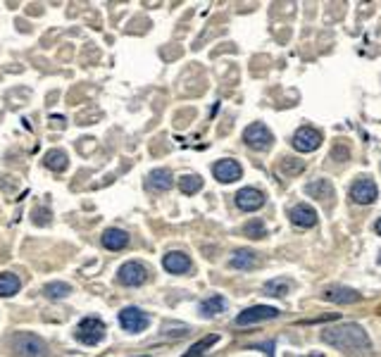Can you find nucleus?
Listing matches in <instances>:
<instances>
[{"mask_svg":"<svg viewBox=\"0 0 381 357\" xmlns=\"http://www.w3.org/2000/svg\"><path fill=\"white\" fill-rule=\"evenodd\" d=\"M148 279V267L143 262H127L119 269V284L124 286H141Z\"/></svg>","mask_w":381,"mask_h":357,"instance_id":"obj_9","label":"nucleus"},{"mask_svg":"<svg viewBox=\"0 0 381 357\" xmlns=\"http://www.w3.org/2000/svg\"><path fill=\"white\" fill-rule=\"evenodd\" d=\"M310 357H319V355H310Z\"/></svg>","mask_w":381,"mask_h":357,"instance_id":"obj_30","label":"nucleus"},{"mask_svg":"<svg viewBox=\"0 0 381 357\" xmlns=\"http://www.w3.org/2000/svg\"><path fill=\"white\" fill-rule=\"evenodd\" d=\"M48 210H36V212H34V217H36V224H46L48 222Z\"/></svg>","mask_w":381,"mask_h":357,"instance_id":"obj_28","label":"nucleus"},{"mask_svg":"<svg viewBox=\"0 0 381 357\" xmlns=\"http://www.w3.org/2000/svg\"><path fill=\"white\" fill-rule=\"evenodd\" d=\"M67 164H69V158L62 150H50V153H46V167L53 169V172H64Z\"/></svg>","mask_w":381,"mask_h":357,"instance_id":"obj_22","label":"nucleus"},{"mask_svg":"<svg viewBox=\"0 0 381 357\" xmlns=\"http://www.w3.org/2000/svg\"><path fill=\"white\" fill-rule=\"evenodd\" d=\"M288 291H291V281H286V279H274V281H267V284H265V293L274 295V298L286 295Z\"/></svg>","mask_w":381,"mask_h":357,"instance_id":"obj_25","label":"nucleus"},{"mask_svg":"<svg viewBox=\"0 0 381 357\" xmlns=\"http://www.w3.org/2000/svg\"><path fill=\"white\" fill-rule=\"evenodd\" d=\"M305 169V164L300 162V160H293V158H284L282 162V172H286L291 177V174H300Z\"/></svg>","mask_w":381,"mask_h":357,"instance_id":"obj_27","label":"nucleus"},{"mask_svg":"<svg viewBox=\"0 0 381 357\" xmlns=\"http://www.w3.org/2000/svg\"><path fill=\"white\" fill-rule=\"evenodd\" d=\"M224 310H227V300H224L222 295H210L208 300L200 303V315H205V317H214V315L224 312Z\"/></svg>","mask_w":381,"mask_h":357,"instance_id":"obj_19","label":"nucleus"},{"mask_svg":"<svg viewBox=\"0 0 381 357\" xmlns=\"http://www.w3.org/2000/svg\"><path fill=\"white\" fill-rule=\"evenodd\" d=\"M145 357H148V355H145Z\"/></svg>","mask_w":381,"mask_h":357,"instance_id":"obj_32","label":"nucleus"},{"mask_svg":"<svg viewBox=\"0 0 381 357\" xmlns=\"http://www.w3.org/2000/svg\"><path fill=\"white\" fill-rule=\"evenodd\" d=\"M305 193L312 195V198H317V200H329V198H334V186L329 184L327 179H315L305 186Z\"/></svg>","mask_w":381,"mask_h":357,"instance_id":"obj_16","label":"nucleus"},{"mask_svg":"<svg viewBox=\"0 0 381 357\" xmlns=\"http://www.w3.org/2000/svg\"><path fill=\"white\" fill-rule=\"evenodd\" d=\"M172 184H174V179L169 169H153V172L148 174V179H145L148 190H155V193H164V190L172 188Z\"/></svg>","mask_w":381,"mask_h":357,"instance_id":"obj_13","label":"nucleus"},{"mask_svg":"<svg viewBox=\"0 0 381 357\" xmlns=\"http://www.w3.org/2000/svg\"><path fill=\"white\" fill-rule=\"evenodd\" d=\"M212 174H214V179L222 181V184H234V181L241 179L243 169H241V164L236 160H219V162H214Z\"/></svg>","mask_w":381,"mask_h":357,"instance_id":"obj_11","label":"nucleus"},{"mask_svg":"<svg viewBox=\"0 0 381 357\" xmlns=\"http://www.w3.org/2000/svg\"><path fill=\"white\" fill-rule=\"evenodd\" d=\"M119 324H122V329L129 331V334H138V331H143L145 326H148V315L138 308H124L122 312H119Z\"/></svg>","mask_w":381,"mask_h":357,"instance_id":"obj_8","label":"nucleus"},{"mask_svg":"<svg viewBox=\"0 0 381 357\" xmlns=\"http://www.w3.org/2000/svg\"><path fill=\"white\" fill-rule=\"evenodd\" d=\"M236 205L243 210V212H255V210H260L265 205V193L258 188H253V186L241 188L236 193Z\"/></svg>","mask_w":381,"mask_h":357,"instance_id":"obj_10","label":"nucleus"},{"mask_svg":"<svg viewBox=\"0 0 381 357\" xmlns=\"http://www.w3.org/2000/svg\"><path fill=\"white\" fill-rule=\"evenodd\" d=\"M179 188H182L184 195H193L203 188V179H200L198 174H186V177L179 179Z\"/></svg>","mask_w":381,"mask_h":357,"instance_id":"obj_24","label":"nucleus"},{"mask_svg":"<svg viewBox=\"0 0 381 357\" xmlns=\"http://www.w3.org/2000/svg\"><path fill=\"white\" fill-rule=\"evenodd\" d=\"M245 236L248 238H262V236H267V229H265V224L260 222V219H253V222H248L243 226Z\"/></svg>","mask_w":381,"mask_h":357,"instance_id":"obj_26","label":"nucleus"},{"mask_svg":"<svg viewBox=\"0 0 381 357\" xmlns=\"http://www.w3.org/2000/svg\"><path fill=\"white\" fill-rule=\"evenodd\" d=\"M379 262H381V255H379Z\"/></svg>","mask_w":381,"mask_h":357,"instance_id":"obj_31","label":"nucleus"},{"mask_svg":"<svg viewBox=\"0 0 381 357\" xmlns=\"http://www.w3.org/2000/svg\"><path fill=\"white\" fill-rule=\"evenodd\" d=\"M19 286H22V281H19L17 274H10V271L0 274V298H10V295H14L19 291Z\"/></svg>","mask_w":381,"mask_h":357,"instance_id":"obj_20","label":"nucleus"},{"mask_svg":"<svg viewBox=\"0 0 381 357\" xmlns=\"http://www.w3.org/2000/svg\"><path fill=\"white\" fill-rule=\"evenodd\" d=\"M243 140H245V145H250L253 150H267L269 145H272L274 136L267 127H265V124L255 122L243 132Z\"/></svg>","mask_w":381,"mask_h":357,"instance_id":"obj_4","label":"nucleus"},{"mask_svg":"<svg viewBox=\"0 0 381 357\" xmlns=\"http://www.w3.org/2000/svg\"><path fill=\"white\" fill-rule=\"evenodd\" d=\"M229 264H232L234 269H253V267H258V255H255L253 250H245V248L236 250Z\"/></svg>","mask_w":381,"mask_h":357,"instance_id":"obj_18","label":"nucleus"},{"mask_svg":"<svg viewBox=\"0 0 381 357\" xmlns=\"http://www.w3.org/2000/svg\"><path fill=\"white\" fill-rule=\"evenodd\" d=\"M219 341V336L217 334H210V336H205V338H200L198 343H193L190 348L184 353V357H200V355H205L208 353L210 348H212L214 343Z\"/></svg>","mask_w":381,"mask_h":357,"instance_id":"obj_21","label":"nucleus"},{"mask_svg":"<svg viewBox=\"0 0 381 357\" xmlns=\"http://www.w3.org/2000/svg\"><path fill=\"white\" fill-rule=\"evenodd\" d=\"M362 295L353 288H327L324 291V300L329 303H339V305H350V303H360Z\"/></svg>","mask_w":381,"mask_h":357,"instance_id":"obj_15","label":"nucleus"},{"mask_svg":"<svg viewBox=\"0 0 381 357\" xmlns=\"http://www.w3.org/2000/svg\"><path fill=\"white\" fill-rule=\"evenodd\" d=\"M291 222L295 226H300V229H310V226L317 224V212H315V208H310V205L300 203L291 210Z\"/></svg>","mask_w":381,"mask_h":357,"instance_id":"obj_14","label":"nucleus"},{"mask_svg":"<svg viewBox=\"0 0 381 357\" xmlns=\"http://www.w3.org/2000/svg\"><path fill=\"white\" fill-rule=\"evenodd\" d=\"M162 267L169 271V274H186L190 269V258L182 250H172L162 258Z\"/></svg>","mask_w":381,"mask_h":357,"instance_id":"obj_12","label":"nucleus"},{"mask_svg":"<svg viewBox=\"0 0 381 357\" xmlns=\"http://www.w3.org/2000/svg\"><path fill=\"white\" fill-rule=\"evenodd\" d=\"M43 293H46L50 300H62L72 293V288H69V284H64V281H50L46 288H43Z\"/></svg>","mask_w":381,"mask_h":357,"instance_id":"obj_23","label":"nucleus"},{"mask_svg":"<svg viewBox=\"0 0 381 357\" xmlns=\"http://www.w3.org/2000/svg\"><path fill=\"white\" fill-rule=\"evenodd\" d=\"M377 195H379L377 184L367 177L358 179L353 184V188H350V198H353V203H358V205H372L374 200H377Z\"/></svg>","mask_w":381,"mask_h":357,"instance_id":"obj_6","label":"nucleus"},{"mask_svg":"<svg viewBox=\"0 0 381 357\" xmlns=\"http://www.w3.org/2000/svg\"><path fill=\"white\" fill-rule=\"evenodd\" d=\"M322 145V134L312 127H300L298 132L293 134V148L298 153H312Z\"/></svg>","mask_w":381,"mask_h":357,"instance_id":"obj_5","label":"nucleus"},{"mask_svg":"<svg viewBox=\"0 0 381 357\" xmlns=\"http://www.w3.org/2000/svg\"><path fill=\"white\" fill-rule=\"evenodd\" d=\"M277 317H279L277 308H269V305H255V308L243 310V312L236 317V324L238 326H248V324H255V321L277 319Z\"/></svg>","mask_w":381,"mask_h":357,"instance_id":"obj_7","label":"nucleus"},{"mask_svg":"<svg viewBox=\"0 0 381 357\" xmlns=\"http://www.w3.org/2000/svg\"><path fill=\"white\" fill-rule=\"evenodd\" d=\"M374 229H377V234L381 236V219H379V222H377V226H374Z\"/></svg>","mask_w":381,"mask_h":357,"instance_id":"obj_29","label":"nucleus"},{"mask_svg":"<svg viewBox=\"0 0 381 357\" xmlns=\"http://www.w3.org/2000/svg\"><path fill=\"white\" fill-rule=\"evenodd\" d=\"M322 341L339 350H348V353H358V350H367L369 345V336L367 331L360 324H343L336 326V329H324Z\"/></svg>","mask_w":381,"mask_h":357,"instance_id":"obj_1","label":"nucleus"},{"mask_svg":"<svg viewBox=\"0 0 381 357\" xmlns=\"http://www.w3.org/2000/svg\"><path fill=\"white\" fill-rule=\"evenodd\" d=\"M127 243H129V234L122 229H108L103 234V245L108 250H122L127 248Z\"/></svg>","mask_w":381,"mask_h":357,"instance_id":"obj_17","label":"nucleus"},{"mask_svg":"<svg viewBox=\"0 0 381 357\" xmlns=\"http://www.w3.org/2000/svg\"><path fill=\"white\" fill-rule=\"evenodd\" d=\"M10 350L17 353L19 357H46L48 345L43 338H38L36 334H29V331H19L10 338Z\"/></svg>","mask_w":381,"mask_h":357,"instance_id":"obj_2","label":"nucleus"},{"mask_svg":"<svg viewBox=\"0 0 381 357\" xmlns=\"http://www.w3.org/2000/svg\"><path fill=\"white\" fill-rule=\"evenodd\" d=\"M79 343L84 345H95L105 338V324L98 319V317H86V319L79 321L77 331H74Z\"/></svg>","mask_w":381,"mask_h":357,"instance_id":"obj_3","label":"nucleus"}]
</instances>
